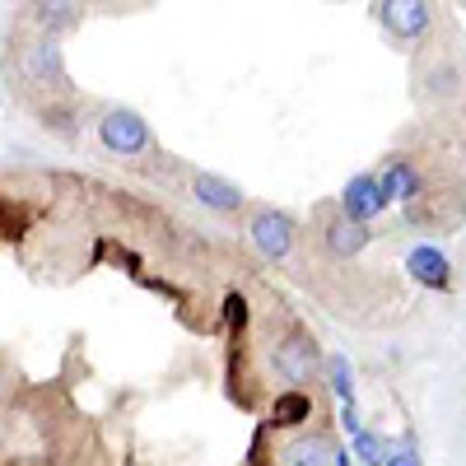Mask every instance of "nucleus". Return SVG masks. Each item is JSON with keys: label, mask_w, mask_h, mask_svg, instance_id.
<instances>
[{"label": "nucleus", "mask_w": 466, "mask_h": 466, "mask_svg": "<svg viewBox=\"0 0 466 466\" xmlns=\"http://www.w3.org/2000/svg\"><path fill=\"white\" fill-rule=\"evenodd\" d=\"M322 364H327V350L318 345L313 331H303V327L280 336L276 350H270V369H276L280 382L294 387V392H308L313 382H322Z\"/></svg>", "instance_id": "obj_1"}, {"label": "nucleus", "mask_w": 466, "mask_h": 466, "mask_svg": "<svg viewBox=\"0 0 466 466\" xmlns=\"http://www.w3.org/2000/svg\"><path fill=\"white\" fill-rule=\"evenodd\" d=\"M98 145L116 159H140V154H159V140H154L149 122L136 112V107H122L112 103L98 112Z\"/></svg>", "instance_id": "obj_2"}, {"label": "nucleus", "mask_w": 466, "mask_h": 466, "mask_svg": "<svg viewBox=\"0 0 466 466\" xmlns=\"http://www.w3.org/2000/svg\"><path fill=\"white\" fill-rule=\"evenodd\" d=\"M15 70H19V80L33 85V89H52V94L70 89L66 56H61L56 37L33 33V37H24V43H15Z\"/></svg>", "instance_id": "obj_3"}, {"label": "nucleus", "mask_w": 466, "mask_h": 466, "mask_svg": "<svg viewBox=\"0 0 466 466\" xmlns=\"http://www.w3.org/2000/svg\"><path fill=\"white\" fill-rule=\"evenodd\" d=\"M248 243H252L266 261H285V257L294 252V243H299V224H294L285 210L261 206V210H252V219H248Z\"/></svg>", "instance_id": "obj_4"}, {"label": "nucleus", "mask_w": 466, "mask_h": 466, "mask_svg": "<svg viewBox=\"0 0 466 466\" xmlns=\"http://www.w3.org/2000/svg\"><path fill=\"white\" fill-rule=\"evenodd\" d=\"M373 19L397 43H420L434 28V5H424V0H382V5H373Z\"/></svg>", "instance_id": "obj_5"}, {"label": "nucleus", "mask_w": 466, "mask_h": 466, "mask_svg": "<svg viewBox=\"0 0 466 466\" xmlns=\"http://www.w3.org/2000/svg\"><path fill=\"white\" fill-rule=\"evenodd\" d=\"M392 206L382 197V187H378V173L369 168V173H355L345 182V191H340V215L345 219H355V224H369L373 228V219Z\"/></svg>", "instance_id": "obj_6"}, {"label": "nucleus", "mask_w": 466, "mask_h": 466, "mask_svg": "<svg viewBox=\"0 0 466 466\" xmlns=\"http://www.w3.org/2000/svg\"><path fill=\"white\" fill-rule=\"evenodd\" d=\"M191 197H197V206H206V210H215V215H238L243 201H248L238 182H228V177H219V173H206V168L191 173Z\"/></svg>", "instance_id": "obj_7"}, {"label": "nucleus", "mask_w": 466, "mask_h": 466, "mask_svg": "<svg viewBox=\"0 0 466 466\" xmlns=\"http://www.w3.org/2000/svg\"><path fill=\"white\" fill-rule=\"evenodd\" d=\"M406 270H410V280L424 285V289H452V261L439 243H415L406 252Z\"/></svg>", "instance_id": "obj_8"}, {"label": "nucleus", "mask_w": 466, "mask_h": 466, "mask_svg": "<svg viewBox=\"0 0 466 466\" xmlns=\"http://www.w3.org/2000/svg\"><path fill=\"white\" fill-rule=\"evenodd\" d=\"M378 173V187H382V197L387 201H401V206H415L424 201V173L410 164V159H387Z\"/></svg>", "instance_id": "obj_9"}, {"label": "nucleus", "mask_w": 466, "mask_h": 466, "mask_svg": "<svg viewBox=\"0 0 466 466\" xmlns=\"http://www.w3.org/2000/svg\"><path fill=\"white\" fill-rule=\"evenodd\" d=\"M322 243H327L331 257L350 261V257H360V252L373 243V228H369V224H355V219H345V215L336 210V215H327V224H322Z\"/></svg>", "instance_id": "obj_10"}, {"label": "nucleus", "mask_w": 466, "mask_h": 466, "mask_svg": "<svg viewBox=\"0 0 466 466\" xmlns=\"http://www.w3.org/2000/svg\"><path fill=\"white\" fill-rule=\"evenodd\" d=\"M331 439L322 434H294L285 448H280V466H331Z\"/></svg>", "instance_id": "obj_11"}, {"label": "nucleus", "mask_w": 466, "mask_h": 466, "mask_svg": "<svg viewBox=\"0 0 466 466\" xmlns=\"http://www.w3.org/2000/svg\"><path fill=\"white\" fill-rule=\"evenodd\" d=\"M80 19H85L80 5H28V24L43 37H61L70 28H80Z\"/></svg>", "instance_id": "obj_12"}, {"label": "nucleus", "mask_w": 466, "mask_h": 466, "mask_svg": "<svg viewBox=\"0 0 466 466\" xmlns=\"http://www.w3.org/2000/svg\"><path fill=\"white\" fill-rule=\"evenodd\" d=\"M322 382L331 387V397H336L340 406H355V364H350L345 355H327Z\"/></svg>", "instance_id": "obj_13"}, {"label": "nucleus", "mask_w": 466, "mask_h": 466, "mask_svg": "<svg viewBox=\"0 0 466 466\" xmlns=\"http://www.w3.org/2000/svg\"><path fill=\"white\" fill-rule=\"evenodd\" d=\"M387 448H392V439H382L378 430H369V424H364L355 439H350V457H360L364 466H382L387 461Z\"/></svg>", "instance_id": "obj_14"}, {"label": "nucleus", "mask_w": 466, "mask_h": 466, "mask_svg": "<svg viewBox=\"0 0 466 466\" xmlns=\"http://www.w3.org/2000/svg\"><path fill=\"white\" fill-rule=\"evenodd\" d=\"M457 89H461V70L457 66H439V70L424 75V94L430 98H452Z\"/></svg>", "instance_id": "obj_15"}, {"label": "nucleus", "mask_w": 466, "mask_h": 466, "mask_svg": "<svg viewBox=\"0 0 466 466\" xmlns=\"http://www.w3.org/2000/svg\"><path fill=\"white\" fill-rule=\"evenodd\" d=\"M382 466H424V457H420V439H415V434L392 439V448H387V461H382Z\"/></svg>", "instance_id": "obj_16"}, {"label": "nucleus", "mask_w": 466, "mask_h": 466, "mask_svg": "<svg viewBox=\"0 0 466 466\" xmlns=\"http://www.w3.org/2000/svg\"><path fill=\"white\" fill-rule=\"evenodd\" d=\"M340 424H345V434L355 439L360 430H364V415H360V401L355 406H340Z\"/></svg>", "instance_id": "obj_17"}]
</instances>
